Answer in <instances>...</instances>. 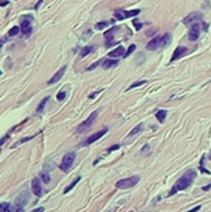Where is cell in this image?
Returning <instances> with one entry per match:
<instances>
[{
	"instance_id": "obj_1",
	"label": "cell",
	"mask_w": 211,
	"mask_h": 212,
	"mask_svg": "<svg viewBox=\"0 0 211 212\" xmlns=\"http://www.w3.org/2000/svg\"><path fill=\"white\" fill-rule=\"evenodd\" d=\"M196 176H197V173H196L194 169H188L187 172H185V174H184L183 177H180V178L176 181V184L172 186L171 191L168 193V197H172V195H175V194L179 193V191L188 189L190 185L193 184V181H194V178H196Z\"/></svg>"
},
{
	"instance_id": "obj_2",
	"label": "cell",
	"mask_w": 211,
	"mask_h": 212,
	"mask_svg": "<svg viewBox=\"0 0 211 212\" xmlns=\"http://www.w3.org/2000/svg\"><path fill=\"white\" fill-rule=\"evenodd\" d=\"M28 202H29V193L28 191H22L15 200L13 212H24V208H25V206L28 204Z\"/></svg>"
},
{
	"instance_id": "obj_3",
	"label": "cell",
	"mask_w": 211,
	"mask_h": 212,
	"mask_svg": "<svg viewBox=\"0 0 211 212\" xmlns=\"http://www.w3.org/2000/svg\"><path fill=\"white\" fill-rule=\"evenodd\" d=\"M140 181V176H132V177H128V178H122L120 181L116 182V188L117 189H129L133 188L138 184Z\"/></svg>"
},
{
	"instance_id": "obj_4",
	"label": "cell",
	"mask_w": 211,
	"mask_h": 212,
	"mask_svg": "<svg viewBox=\"0 0 211 212\" xmlns=\"http://www.w3.org/2000/svg\"><path fill=\"white\" fill-rule=\"evenodd\" d=\"M21 31L25 37H30V34L33 33V17L31 16H26L21 18Z\"/></svg>"
},
{
	"instance_id": "obj_5",
	"label": "cell",
	"mask_w": 211,
	"mask_h": 212,
	"mask_svg": "<svg viewBox=\"0 0 211 212\" xmlns=\"http://www.w3.org/2000/svg\"><path fill=\"white\" fill-rule=\"evenodd\" d=\"M74 159H76V152H68V154L64 155V157H63V161H61L60 164V169L63 171V172H68L70 169V167L73 165L74 163Z\"/></svg>"
},
{
	"instance_id": "obj_6",
	"label": "cell",
	"mask_w": 211,
	"mask_h": 212,
	"mask_svg": "<svg viewBox=\"0 0 211 212\" xmlns=\"http://www.w3.org/2000/svg\"><path fill=\"white\" fill-rule=\"evenodd\" d=\"M141 13L140 9H133V11H116L113 13L115 18L121 21V20H125V18H130V17H136Z\"/></svg>"
},
{
	"instance_id": "obj_7",
	"label": "cell",
	"mask_w": 211,
	"mask_h": 212,
	"mask_svg": "<svg viewBox=\"0 0 211 212\" xmlns=\"http://www.w3.org/2000/svg\"><path fill=\"white\" fill-rule=\"evenodd\" d=\"M97 116H98V111H94L89 117H87V119H86L85 121H83V122H81L80 125H78V128H77V132H78V133H83L85 130H87L90 126L93 125V122L95 121Z\"/></svg>"
},
{
	"instance_id": "obj_8",
	"label": "cell",
	"mask_w": 211,
	"mask_h": 212,
	"mask_svg": "<svg viewBox=\"0 0 211 212\" xmlns=\"http://www.w3.org/2000/svg\"><path fill=\"white\" fill-rule=\"evenodd\" d=\"M202 18H203L202 13L193 12V13H190V14H188L187 17L183 20V24L184 25H193V24H197V22H202Z\"/></svg>"
},
{
	"instance_id": "obj_9",
	"label": "cell",
	"mask_w": 211,
	"mask_h": 212,
	"mask_svg": "<svg viewBox=\"0 0 211 212\" xmlns=\"http://www.w3.org/2000/svg\"><path fill=\"white\" fill-rule=\"evenodd\" d=\"M119 29H120L119 26H112L110 30L104 33V40H106V44H107L108 47L115 44V35H116L115 33H116Z\"/></svg>"
},
{
	"instance_id": "obj_10",
	"label": "cell",
	"mask_w": 211,
	"mask_h": 212,
	"mask_svg": "<svg viewBox=\"0 0 211 212\" xmlns=\"http://www.w3.org/2000/svg\"><path fill=\"white\" fill-rule=\"evenodd\" d=\"M42 180L39 177H35V178L31 180V190H33V194L35 197L40 198L43 195V189H42V184H40Z\"/></svg>"
},
{
	"instance_id": "obj_11",
	"label": "cell",
	"mask_w": 211,
	"mask_h": 212,
	"mask_svg": "<svg viewBox=\"0 0 211 212\" xmlns=\"http://www.w3.org/2000/svg\"><path fill=\"white\" fill-rule=\"evenodd\" d=\"M201 24L202 22H197V24L192 25V28H190V30H189V35H188L189 40L194 42V40H197L199 38V34H201Z\"/></svg>"
},
{
	"instance_id": "obj_12",
	"label": "cell",
	"mask_w": 211,
	"mask_h": 212,
	"mask_svg": "<svg viewBox=\"0 0 211 212\" xmlns=\"http://www.w3.org/2000/svg\"><path fill=\"white\" fill-rule=\"evenodd\" d=\"M162 47V35H158V37L153 38V39L146 44V48L149 51H155V49L160 48Z\"/></svg>"
},
{
	"instance_id": "obj_13",
	"label": "cell",
	"mask_w": 211,
	"mask_h": 212,
	"mask_svg": "<svg viewBox=\"0 0 211 212\" xmlns=\"http://www.w3.org/2000/svg\"><path fill=\"white\" fill-rule=\"evenodd\" d=\"M108 132V128H103V129L101 130V132H98V133H95V134H93L90 138H87L86 139V142L83 143V145H91V143H94V142H97L99 138H102L106 133Z\"/></svg>"
},
{
	"instance_id": "obj_14",
	"label": "cell",
	"mask_w": 211,
	"mask_h": 212,
	"mask_svg": "<svg viewBox=\"0 0 211 212\" xmlns=\"http://www.w3.org/2000/svg\"><path fill=\"white\" fill-rule=\"evenodd\" d=\"M65 70H67V65H63V66L59 69L58 72H56L54 76H52V78L48 81V85H54V83H56L58 81H60L61 80V77L64 76V73H65Z\"/></svg>"
},
{
	"instance_id": "obj_15",
	"label": "cell",
	"mask_w": 211,
	"mask_h": 212,
	"mask_svg": "<svg viewBox=\"0 0 211 212\" xmlns=\"http://www.w3.org/2000/svg\"><path fill=\"white\" fill-rule=\"evenodd\" d=\"M187 52H188V48H187V47L179 46L177 48L175 49L173 56H172V59H171V63H172V61H176V60H179V59H181Z\"/></svg>"
},
{
	"instance_id": "obj_16",
	"label": "cell",
	"mask_w": 211,
	"mask_h": 212,
	"mask_svg": "<svg viewBox=\"0 0 211 212\" xmlns=\"http://www.w3.org/2000/svg\"><path fill=\"white\" fill-rule=\"evenodd\" d=\"M108 56H110L111 59H112V57L113 59H117V57H120V56H122V57H124V56H125V48H124L122 46H119L116 49L111 51V52L108 53Z\"/></svg>"
},
{
	"instance_id": "obj_17",
	"label": "cell",
	"mask_w": 211,
	"mask_h": 212,
	"mask_svg": "<svg viewBox=\"0 0 211 212\" xmlns=\"http://www.w3.org/2000/svg\"><path fill=\"white\" fill-rule=\"evenodd\" d=\"M117 63H119V60H111V59H107V60H103V63H102V68L103 69H108V68H112L115 66V65H117Z\"/></svg>"
},
{
	"instance_id": "obj_18",
	"label": "cell",
	"mask_w": 211,
	"mask_h": 212,
	"mask_svg": "<svg viewBox=\"0 0 211 212\" xmlns=\"http://www.w3.org/2000/svg\"><path fill=\"white\" fill-rule=\"evenodd\" d=\"M172 42V35L171 33H165L162 35V47H167L169 46Z\"/></svg>"
},
{
	"instance_id": "obj_19",
	"label": "cell",
	"mask_w": 211,
	"mask_h": 212,
	"mask_svg": "<svg viewBox=\"0 0 211 212\" xmlns=\"http://www.w3.org/2000/svg\"><path fill=\"white\" fill-rule=\"evenodd\" d=\"M113 21H115V20H112V21H102V22H98V24L95 25V29H97V30H102V29H104V28H108V26H111V25L113 24Z\"/></svg>"
},
{
	"instance_id": "obj_20",
	"label": "cell",
	"mask_w": 211,
	"mask_h": 212,
	"mask_svg": "<svg viewBox=\"0 0 211 212\" xmlns=\"http://www.w3.org/2000/svg\"><path fill=\"white\" fill-rule=\"evenodd\" d=\"M93 51H94V46H85L82 49H81L80 56L81 57H85V56H87L89 53H91Z\"/></svg>"
},
{
	"instance_id": "obj_21",
	"label": "cell",
	"mask_w": 211,
	"mask_h": 212,
	"mask_svg": "<svg viewBox=\"0 0 211 212\" xmlns=\"http://www.w3.org/2000/svg\"><path fill=\"white\" fill-rule=\"evenodd\" d=\"M165 116H167V111H165V109H159V111L156 112V115H155V117L158 119L159 122H164Z\"/></svg>"
},
{
	"instance_id": "obj_22",
	"label": "cell",
	"mask_w": 211,
	"mask_h": 212,
	"mask_svg": "<svg viewBox=\"0 0 211 212\" xmlns=\"http://www.w3.org/2000/svg\"><path fill=\"white\" fill-rule=\"evenodd\" d=\"M48 100H50V96H46V98L40 101L39 105H38V108H37V113H42V112L44 111V107H46V104H47V101Z\"/></svg>"
},
{
	"instance_id": "obj_23",
	"label": "cell",
	"mask_w": 211,
	"mask_h": 212,
	"mask_svg": "<svg viewBox=\"0 0 211 212\" xmlns=\"http://www.w3.org/2000/svg\"><path fill=\"white\" fill-rule=\"evenodd\" d=\"M0 212H12V206L8 202H3L0 204Z\"/></svg>"
},
{
	"instance_id": "obj_24",
	"label": "cell",
	"mask_w": 211,
	"mask_h": 212,
	"mask_svg": "<svg viewBox=\"0 0 211 212\" xmlns=\"http://www.w3.org/2000/svg\"><path fill=\"white\" fill-rule=\"evenodd\" d=\"M39 178L42 180L44 184H50V181H51V177H50V174L47 172H44V171L39 173Z\"/></svg>"
},
{
	"instance_id": "obj_25",
	"label": "cell",
	"mask_w": 211,
	"mask_h": 212,
	"mask_svg": "<svg viewBox=\"0 0 211 212\" xmlns=\"http://www.w3.org/2000/svg\"><path fill=\"white\" fill-rule=\"evenodd\" d=\"M142 129H144V124H138L137 126H134V129H133V130H132V132L128 134V135H129V138H130V137H133V135H136L137 133H140Z\"/></svg>"
},
{
	"instance_id": "obj_26",
	"label": "cell",
	"mask_w": 211,
	"mask_h": 212,
	"mask_svg": "<svg viewBox=\"0 0 211 212\" xmlns=\"http://www.w3.org/2000/svg\"><path fill=\"white\" fill-rule=\"evenodd\" d=\"M80 180H81V177H80V176H78V177H77V178H74V181L72 182V184H70V185H68L67 188H65V190H64V194H67L68 191H70V190H72V189H73L74 186H76V185L78 184V181H80Z\"/></svg>"
},
{
	"instance_id": "obj_27",
	"label": "cell",
	"mask_w": 211,
	"mask_h": 212,
	"mask_svg": "<svg viewBox=\"0 0 211 212\" xmlns=\"http://www.w3.org/2000/svg\"><path fill=\"white\" fill-rule=\"evenodd\" d=\"M147 83V81H137V82H134V83H132L130 86L126 89V91H129V90H132V89H136V87H138V86H142V85H146Z\"/></svg>"
},
{
	"instance_id": "obj_28",
	"label": "cell",
	"mask_w": 211,
	"mask_h": 212,
	"mask_svg": "<svg viewBox=\"0 0 211 212\" xmlns=\"http://www.w3.org/2000/svg\"><path fill=\"white\" fill-rule=\"evenodd\" d=\"M20 29H21V28H19V26H13V28H11V30L8 31L9 37H16V35L20 33Z\"/></svg>"
},
{
	"instance_id": "obj_29",
	"label": "cell",
	"mask_w": 211,
	"mask_h": 212,
	"mask_svg": "<svg viewBox=\"0 0 211 212\" xmlns=\"http://www.w3.org/2000/svg\"><path fill=\"white\" fill-rule=\"evenodd\" d=\"M34 137H25V138H22L21 141H19L17 142V143H15V145L12 146V148H16L17 147V146H20V145H22V143H25V142H29V141H31V139H33Z\"/></svg>"
},
{
	"instance_id": "obj_30",
	"label": "cell",
	"mask_w": 211,
	"mask_h": 212,
	"mask_svg": "<svg viewBox=\"0 0 211 212\" xmlns=\"http://www.w3.org/2000/svg\"><path fill=\"white\" fill-rule=\"evenodd\" d=\"M65 95H67V91H65V89H64V90H61L60 92H58V95H56V99H58V100H64Z\"/></svg>"
},
{
	"instance_id": "obj_31",
	"label": "cell",
	"mask_w": 211,
	"mask_h": 212,
	"mask_svg": "<svg viewBox=\"0 0 211 212\" xmlns=\"http://www.w3.org/2000/svg\"><path fill=\"white\" fill-rule=\"evenodd\" d=\"M150 151H151L150 146H149V145H145V146H144V148L141 150V155H147L149 152H150Z\"/></svg>"
},
{
	"instance_id": "obj_32",
	"label": "cell",
	"mask_w": 211,
	"mask_h": 212,
	"mask_svg": "<svg viewBox=\"0 0 211 212\" xmlns=\"http://www.w3.org/2000/svg\"><path fill=\"white\" fill-rule=\"evenodd\" d=\"M134 49H136V44H130V47L128 48V51H126V53H125V56H124V57H128L129 55H132Z\"/></svg>"
},
{
	"instance_id": "obj_33",
	"label": "cell",
	"mask_w": 211,
	"mask_h": 212,
	"mask_svg": "<svg viewBox=\"0 0 211 212\" xmlns=\"http://www.w3.org/2000/svg\"><path fill=\"white\" fill-rule=\"evenodd\" d=\"M102 63H103V60H99V61L94 63V64H93L91 66H89V68H87V70H93V69H94V68H97V66H98L99 64H102Z\"/></svg>"
},
{
	"instance_id": "obj_34",
	"label": "cell",
	"mask_w": 211,
	"mask_h": 212,
	"mask_svg": "<svg viewBox=\"0 0 211 212\" xmlns=\"http://www.w3.org/2000/svg\"><path fill=\"white\" fill-rule=\"evenodd\" d=\"M133 25H134V28L137 29V30H140V29L142 28V24H141L140 21H136V20H134V21H133Z\"/></svg>"
},
{
	"instance_id": "obj_35",
	"label": "cell",
	"mask_w": 211,
	"mask_h": 212,
	"mask_svg": "<svg viewBox=\"0 0 211 212\" xmlns=\"http://www.w3.org/2000/svg\"><path fill=\"white\" fill-rule=\"evenodd\" d=\"M117 148H120V146H119V145H115V146H112V147H110V148H108V151H107V152H108V154H110V152H112V151L117 150Z\"/></svg>"
},
{
	"instance_id": "obj_36",
	"label": "cell",
	"mask_w": 211,
	"mask_h": 212,
	"mask_svg": "<svg viewBox=\"0 0 211 212\" xmlns=\"http://www.w3.org/2000/svg\"><path fill=\"white\" fill-rule=\"evenodd\" d=\"M99 92H102V90H99V91H95V92H93V94H90L89 98H90V99H94V98H95V95H98Z\"/></svg>"
},
{
	"instance_id": "obj_37",
	"label": "cell",
	"mask_w": 211,
	"mask_h": 212,
	"mask_svg": "<svg viewBox=\"0 0 211 212\" xmlns=\"http://www.w3.org/2000/svg\"><path fill=\"white\" fill-rule=\"evenodd\" d=\"M199 209H201V206H197V207H194V208L189 209L188 212H197V211H199Z\"/></svg>"
},
{
	"instance_id": "obj_38",
	"label": "cell",
	"mask_w": 211,
	"mask_h": 212,
	"mask_svg": "<svg viewBox=\"0 0 211 212\" xmlns=\"http://www.w3.org/2000/svg\"><path fill=\"white\" fill-rule=\"evenodd\" d=\"M43 211H44V208H43V207H38V208L33 209L31 212H43Z\"/></svg>"
},
{
	"instance_id": "obj_39",
	"label": "cell",
	"mask_w": 211,
	"mask_h": 212,
	"mask_svg": "<svg viewBox=\"0 0 211 212\" xmlns=\"http://www.w3.org/2000/svg\"><path fill=\"white\" fill-rule=\"evenodd\" d=\"M208 189H211V184H208V185H206V186H203L202 188V190H205V191H207Z\"/></svg>"
},
{
	"instance_id": "obj_40",
	"label": "cell",
	"mask_w": 211,
	"mask_h": 212,
	"mask_svg": "<svg viewBox=\"0 0 211 212\" xmlns=\"http://www.w3.org/2000/svg\"><path fill=\"white\" fill-rule=\"evenodd\" d=\"M7 138H8V135H5V137H3V139H1V142H0V145L3 146V145H4V142L7 141Z\"/></svg>"
},
{
	"instance_id": "obj_41",
	"label": "cell",
	"mask_w": 211,
	"mask_h": 212,
	"mask_svg": "<svg viewBox=\"0 0 211 212\" xmlns=\"http://www.w3.org/2000/svg\"><path fill=\"white\" fill-rule=\"evenodd\" d=\"M7 4H8V1H7V0H1V3H0V5H1V7H4V5H7Z\"/></svg>"
},
{
	"instance_id": "obj_42",
	"label": "cell",
	"mask_w": 211,
	"mask_h": 212,
	"mask_svg": "<svg viewBox=\"0 0 211 212\" xmlns=\"http://www.w3.org/2000/svg\"><path fill=\"white\" fill-rule=\"evenodd\" d=\"M129 212H134V211H129Z\"/></svg>"
}]
</instances>
